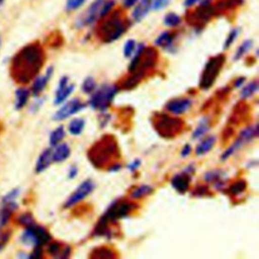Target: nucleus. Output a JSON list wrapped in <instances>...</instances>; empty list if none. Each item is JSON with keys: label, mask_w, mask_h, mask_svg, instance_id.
<instances>
[{"label": "nucleus", "mask_w": 259, "mask_h": 259, "mask_svg": "<svg viewBox=\"0 0 259 259\" xmlns=\"http://www.w3.org/2000/svg\"><path fill=\"white\" fill-rule=\"evenodd\" d=\"M44 60V51L37 42L23 47L11 60L12 78L18 83L29 82L41 69Z\"/></svg>", "instance_id": "f257e3e1"}, {"label": "nucleus", "mask_w": 259, "mask_h": 259, "mask_svg": "<svg viewBox=\"0 0 259 259\" xmlns=\"http://www.w3.org/2000/svg\"><path fill=\"white\" fill-rule=\"evenodd\" d=\"M126 27L125 22L116 13L104 20L99 26L98 34L103 42H112L124 33Z\"/></svg>", "instance_id": "f03ea898"}, {"label": "nucleus", "mask_w": 259, "mask_h": 259, "mask_svg": "<svg viewBox=\"0 0 259 259\" xmlns=\"http://www.w3.org/2000/svg\"><path fill=\"white\" fill-rule=\"evenodd\" d=\"M224 63H225L224 55L214 56L207 61V63L204 66V69L202 71L200 81H199V87L201 89L206 90L212 86L217 77L220 74L221 69L223 68Z\"/></svg>", "instance_id": "7ed1b4c3"}, {"label": "nucleus", "mask_w": 259, "mask_h": 259, "mask_svg": "<svg viewBox=\"0 0 259 259\" xmlns=\"http://www.w3.org/2000/svg\"><path fill=\"white\" fill-rule=\"evenodd\" d=\"M117 90L118 89L115 85L103 84L98 89L93 91L94 93L89 99V105L94 109L104 110L110 105Z\"/></svg>", "instance_id": "20e7f679"}, {"label": "nucleus", "mask_w": 259, "mask_h": 259, "mask_svg": "<svg viewBox=\"0 0 259 259\" xmlns=\"http://www.w3.org/2000/svg\"><path fill=\"white\" fill-rule=\"evenodd\" d=\"M25 231L21 235V242L26 246L40 247L51 240L50 234L41 227L33 224L25 227Z\"/></svg>", "instance_id": "39448f33"}, {"label": "nucleus", "mask_w": 259, "mask_h": 259, "mask_svg": "<svg viewBox=\"0 0 259 259\" xmlns=\"http://www.w3.org/2000/svg\"><path fill=\"white\" fill-rule=\"evenodd\" d=\"M95 184L93 183V181L91 179H87L85 181H83L78 188L69 196V198L66 200L64 206L65 207H71L73 205H75L76 203H78L79 201L83 200L86 196H88L94 189Z\"/></svg>", "instance_id": "423d86ee"}, {"label": "nucleus", "mask_w": 259, "mask_h": 259, "mask_svg": "<svg viewBox=\"0 0 259 259\" xmlns=\"http://www.w3.org/2000/svg\"><path fill=\"white\" fill-rule=\"evenodd\" d=\"M133 204L127 201H114L111 205L107 208L104 219L107 221H115L121 218H124L128 214L131 209L133 208Z\"/></svg>", "instance_id": "0eeeda50"}, {"label": "nucleus", "mask_w": 259, "mask_h": 259, "mask_svg": "<svg viewBox=\"0 0 259 259\" xmlns=\"http://www.w3.org/2000/svg\"><path fill=\"white\" fill-rule=\"evenodd\" d=\"M157 121V130L164 137H172L181 127L180 119L172 118L168 115H162Z\"/></svg>", "instance_id": "6e6552de"}, {"label": "nucleus", "mask_w": 259, "mask_h": 259, "mask_svg": "<svg viewBox=\"0 0 259 259\" xmlns=\"http://www.w3.org/2000/svg\"><path fill=\"white\" fill-rule=\"evenodd\" d=\"M214 12V9L212 8V6L210 5L209 2H207V0L203 1V3H201V5L191 14V16L189 18H192L193 24H204L206 21L209 20V18L211 17L212 13Z\"/></svg>", "instance_id": "1a4fd4ad"}, {"label": "nucleus", "mask_w": 259, "mask_h": 259, "mask_svg": "<svg viewBox=\"0 0 259 259\" xmlns=\"http://www.w3.org/2000/svg\"><path fill=\"white\" fill-rule=\"evenodd\" d=\"M82 108H84V104L81 103L78 99H73L69 102H67L65 105H63L54 115V119L56 120H62L65 119L67 117H69L70 115L78 112L79 110H81Z\"/></svg>", "instance_id": "9d476101"}, {"label": "nucleus", "mask_w": 259, "mask_h": 259, "mask_svg": "<svg viewBox=\"0 0 259 259\" xmlns=\"http://www.w3.org/2000/svg\"><path fill=\"white\" fill-rule=\"evenodd\" d=\"M105 0H94L88 7L83 18L80 20V25H90L99 18L100 9Z\"/></svg>", "instance_id": "9b49d317"}, {"label": "nucleus", "mask_w": 259, "mask_h": 259, "mask_svg": "<svg viewBox=\"0 0 259 259\" xmlns=\"http://www.w3.org/2000/svg\"><path fill=\"white\" fill-rule=\"evenodd\" d=\"M191 106V100L189 98H177L171 100L167 104V110L173 114H182L187 111Z\"/></svg>", "instance_id": "f8f14e48"}, {"label": "nucleus", "mask_w": 259, "mask_h": 259, "mask_svg": "<svg viewBox=\"0 0 259 259\" xmlns=\"http://www.w3.org/2000/svg\"><path fill=\"white\" fill-rule=\"evenodd\" d=\"M74 90V85H68V78L63 77L60 82L59 86L56 91V97H55V104H60L62 103Z\"/></svg>", "instance_id": "ddd939ff"}, {"label": "nucleus", "mask_w": 259, "mask_h": 259, "mask_svg": "<svg viewBox=\"0 0 259 259\" xmlns=\"http://www.w3.org/2000/svg\"><path fill=\"white\" fill-rule=\"evenodd\" d=\"M153 0H139L133 11V19L136 22L141 21L152 8Z\"/></svg>", "instance_id": "4468645a"}, {"label": "nucleus", "mask_w": 259, "mask_h": 259, "mask_svg": "<svg viewBox=\"0 0 259 259\" xmlns=\"http://www.w3.org/2000/svg\"><path fill=\"white\" fill-rule=\"evenodd\" d=\"M52 74H53V68L50 67V68H48V70L44 76H38L34 79L32 85H31V93L34 96H37L45 89Z\"/></svg>", "instance_id": "2eb2a0df"}, {"label": "nucleus", "mask_w": 259, "mask_h": 259, "mask_svg": "<svg viewBox=\"0 0 259 259\" xmlns=\"http://www.w3.org/2000/svg\"><path fill=\"white\" fill-rule=\"evenodd\" d=\"M171 184L172 186L180 193L185 192L190 184V177H189V173L187 172H183L180 173L176 176H174L171 179Z\"/></svg>", "instance_id": "dca6fc26"}, {"label": "nucleus", "mask_w": 259, "mask_h": 259, "mask_svg": "<svg viewBox=\"0 0 259 259\" xmlns=\"http://www.w3.org/2000/svg\"><path fill=\"white\" fill-rule=\"evenodd\" d=\"M53 162L52 160V150L51 149H46L45 151L41 152V154L39 155L37 161H36V165H35V172L36 173H40L42 171H45Z\"/></svg>", "instance_id": "f3484780"}, {"label": "nucleus", "mask_w": 259, "mask_h": 259, "mask_svg": "<svg viewBox=\"0 0 259 259\" xmlns=\"http://www.w3.org/2000/svg\"><path fill=\"white\" fill-rule=\"evenodd\" d=\"M70 156V148L67 144H57L54 151H52L53 162H62Z\"/></svg>", "instance_id": "a211bd4d"}, {"label": "nucleus", "mask_w": 259, "mask_h": 259, "mask_svg": "<svg viewBox=\"0 0 259 259\" xmlns=\"http://www.w3.org/2000/svg\"><path fill=\"white\" fill-rule=\"evenodd\" d=\"M29 91L26 88H18L15 92V108L21 109L27 103Z\"/></svg>", "instance_id": "6ab92c4d"}, {"label": "nucleus", "mask_w": 259, "mask_h": 259, "mask_svg": "<svg viewBox=\"0 0 259 259\" xmlns=\"http://www.w3.org/2000/svg\"><path fill=\"white\" fill-rule=\"evenodd\" d=\"M214 142H215V138L213 136H210V137H207L205 138L203 141H201L198 146L196 147V154L198 156H201V155H204L206 152H208L212 146L214 145Z\"/></svg>", "instance_id": "aec40b11"}, {"label": "nucleus", "mask_w": 259, "mask_h": 259, "mask_svg": "<svg viewBox=\"0 0 259 259\" xmlns=\"http://www.w3.org/2000/svg\"><path fill=\"white\" fill-rule=\"evenodd\" d=\"M174 33L172 32H169V31H164L162 32L155 40V44L159 47H162V48H168L172 45L173 40H174Z\"/></svg>", "instance_id": "412c9836"}, {"label": "nucleus", "mask_w": 259, "mask_h": 259, "mask_svg": "<svg viewBox=\"0 0 259 259\" xmlns=\"http://www.w3.org/2000/svg\"><path fill=\"white\" fill-rule=\"evenodd\" d=\"M84 125H85V121L83 118L81 117L74 118L69 123V132L74 136L80 135L84 128Z\"/></svg>", "instance_id": "4be33fe9"}, {"label": "nucleus", "mask_w": 259, "mask_h": 259, "mask_svg": "<svg viewBox=\"0 0 259 259\" xmlns=\"http://www.w3.org/2000/svg\"><path fill=\"white\" fill-rule=\"evenodd\" d=\"M257 125H250L241 132L239 138L244 143H248L257 136Z\"/></svg>", "instance_id": "5701e85b"}, {"label": "nucleus", "mask_w": 259, "mask_h": 259, "mask_svg": "<svg viewBox=\"0 0 259 259\" xmlns=\"http://www.w3.org/2000/svg\"><path fill=\"white\" fill-rule=\"evenodd\" d=\"M65 137V130L63 125L58 126L54 132H52L50 136V144L51 146H56L59 144Z\"/></svg>", "instance_id": "b1692460"}, {"label": "nucleus", "mask_w": 259, "mask_h": 259, "mask_svg": "<svg viewBox=\"0 0 259 259\" xmlns=\"http://www.w3.org/2000/svg\"><path fill=\"white\" fill-rule=\"evenodd\" d=\"M252 46H253V42H252V40H250V39H246L245 41H243V42L240 45V47L237 49L236 54H235V56H234V60L237 61V60L241 59L246 53L249 52V50L252 48Z\"/></svg>", "instance_id": "393cba45"}, {"label": "nucleus", "mask_w": 259, "mask_h": 259, "mask_svg": "<svg viewBox=\"0 0 259 259\" xmlns=\"http://www.w3.org/2000/svg\"><path fill=\"white\" fill-rule=\"evenodd\" d=\"M208 127H209V124H208V120L203 118L199 124L196 126V128L194 130L193 134H192V138L193 139H199L201 138L202 136H204V134L208 131Z\"/></svg>", "instance_id": "a878e982"}, {"label": "nucleus", "mask_w": 259, "mask_h": 259, "mask_svg": "<svg viewBox=\"0 0 259 259\" xmlns=\"http://www.w3.org/2000/svg\"><path fill=\"white\" fill-rule=\"evenodd\" d=\"M153 191V188L150 185H140L135 190L132 192V197L133 198H142L148 194H150Z\"/></svg>", "instance_id": "bb28decb"}, {"label": "nucleus", "mask_w": 259, "mask_h": 259, "mask_svg": "<svg viewBox=\"0 0 259 259\" xmlns=\"http://www.w3.org/2000/svg\"><path fill=\"white\" fill-rule=\"evenodd\" d=\"M257 90H258V82L257 81H252L249 84H247L241 90V97L242 98H248V97L252 96Z\"/></svg>", "instance_id": "cd10ccee"}, {"label": "nucleus", "mask_w": 259, "mask_h": 259, "mask_svg": "<svg viewBox=\"0 0 259 259\" xmlns=\"http://www.w3.org/2000/svg\"><path fill=\"white\" fill-rule=\"evenodd\" d=\"M181 21V18L179 15H177L174 12H169L165 15L164 17V23L167 26H171V27H175L177 26Z\"/></svg>", "instance_id": "c85d7f7f"}, {"label": "nucleus", "mask_w": 259, "mask_h": 259, "mask_svg": "<svg viewBox=\"0 0 259 259\" xmlns=\"http://www.w3.org/2000/svg\"><path fill=\"white\" fill-rule=\"evenodd\" d=\"M12 211H13V209L11 207L2 205V208L0 209V229L8 223Z\"/></svg>", "instance_id": "c756f323"}, {"label": "nucleus", "mask_w": 259, "mask_h": 259, "mask_svg": "<svg viewBox=\"0 0 259 259\" xmlns=\"http://www.w3.org/2000/svg\"><path fill=\"white\" fill-rule=\"evenodd\" d=\"M96 89L95 80L92 77H87L82 84V90L85 93H92Z\"/></svg>", "instance_id": "7c9ffc66"}, {"label": "nucleus", "mask_w": 259, "mask_h": 259, "mask_svg": "<svg viewBox=\"0 0 259 259\" xmlns=\"http://www.w3.org/2000/svg\"><path fill=\"white\" fill-rule=\"evenodd\" d=\"M239 31H240L239 28H233V29L230 31L228 37L226 38V41H225V45H224V49H229V48L232 46V44H233V42L235 41V39L238 37Z\"/></svg>", "instance_id": "2f4dec72"}, {"label": "nucleus", "mask_w": 259, "mask_h": 259, "mask_svg": "<svg viewBox=\"0 0 259 259\" xmlns=\"http://www.w3.org/2000/svg\"><path fill=\"white\" fill-rule=\"evenodd\" d=\"M135 49H136V41L134 39H128L125 45H124V48H123V54H124V57L125 58H130L134 52H135Z\"/></svg>", "instance_id": "473e14b6"}, {"label": "nucleus", "mask_w": 259, "mask_h": 259, "mask_svg": "<svg viewBox=\"0 0 259 259\" xmlns=\"http://www.w3.org/2000/svg\"><path fill=\"white\" fill-rule=\"evenodd\" d=\"M114 5V1L113 0H105L104 3L102 4V7L100 9V14H99V18H103L104 16H106L108 14V12L111 10V8Z\"/></svg>", "instance_id": "72a5a7b5"}, {"label": "nucleus", "mask_w": 259, "mask_h": 259, "mask_svg": "<svg viewBox=\"0 0 259 259\" xmlns=\"http://www.w3.org/2000/svg\"><path fill=\"white\" fill-rule=\"evenodd\" d=\"M84 2H85V0H67L66 1V10L68 12L74 11V10L78 9L80 6H82Z\"/></svg>", "instance_id": "f704fd0d"}, {"label": "nucleus", "mask_w": 259, "mask_h": 259, "mask_svg": "<svg viewBox=\"0 0 259 259\" xmlns=\"http://www.w3.org/2000/svg\"><path fill=\"white\" fill-rule=\"evenodd\" d=\"M245 188H246V183L244 181H237L231 186L230 190L233 194H238V193H241Z\"/></svg>", "instance_id": "c9c22d12"}, {"label": "nucleus", "mask_w": 259, "mask_h": 259, "mask_svg": "<svg viewBox=\"0 0 259 259\" xmlns=\"http://www.w3.org/2000/svg\"><path fill=\"white\" fill-rule=\"evenodd\" d=\"M18 222H19V224H21L22 226L27 227V226L33 224V219H32V217H31L30 213H27V212H26V213H22L21 215H19Z\"/></svg>", "instance_id": "e433bc0d"}, {"label": "nucleus", "mask_w": 259, "mask_h": 259, "mask_svg": "<svg viewBox=\"0 0 259 259\" xmlns=\"http://www.w3.org/2000/svg\"><path fill=\"white\" fill-rule=\"evenodd\" d=\"M169 2H170V0H153L151 9H153L155 11H159V10L165 8L169 4Z\"/></svg>", "instance_id": "4c0bfd02"}, {"label": "nucleus", "mask_w": 259, "mask_h": 259, "mask_svg": "<svg viewBox=\"0 0 259 259\" xmlns=\"http://www.w3.org/2000/svg\"><path fill=\"white\" fill-rule=\"evenodd\" d=\"M10 238V232H2L0 233V251L6 246L7 242Z\"/></svg>", "instance_id": "58836bf2"}, {"label": "nucleus", "mask_w": 259, "mask_h": 259, "mask_svg": "<svg viewBox=\"0 0 259 259\" xmlns=\"http://www.w3.org/2000/svg\"><path fill=\"white\" fill-rule=\"evenodd\" d=\"M49 252L54 255V256H57L59 252H61V245L59 243H52L50 246H49Z\"/></svg>", "instance_id": "ea45409f"}, {"label": "nucleus", "mask_w": 259, "mask_h": 259, "mask_svg": "<svg viewBox=\"0 0 259 259\" xmlns=\"http://www.w3.org/2000/svg\"><path fill=\"white\" fill-rule=\"evenodd\" d=\"M140 164H141L140 160H135V161H133L132 163L128 164L127 168H128V170H131V171H136V170L138 169V167L140 166Z\"/></svg>", "instance_id": "a19ab883"}, {"label": "nucleus", "mask_w": 259, "mask_h": 259, "mask_svg": "<svg viewBox=\"0 0 259 259\" xmlns=\"http://www.w3.org/2000/svg\"><path fill=\"white\" fill-rule=\"evenodd\" d=\"M190 151H191V147H190L189 145H185L184 148H183L182 151H181V156H182V157L188 156L189 153H190Z\"/></svg>", "instance_id": "79ce46f5"}, {"label": "nucleus", "mask_w": 259, "mask_h": 259, "mask_svg": "<svg viewBox=\"0 0 259 259\" xmlns=\"http://www.w3.org/2000/svg\"><path fill=\"white\" fill-rule=\"evenodd\" d=\"M138 1L139 0H123V5H124V7L130 8V7L134 6V5H136Z\"/></svg>", "instance_id": "37998d69"}, {"label": "nucleus", "mask_w": 259, "mask_h": 259, "mask_svg": "<svg viewBox=\"0 0 259 259\" xmlns=\"http://www.w3.org/2000/svg\"><path fill=\"white\" fill-rule=\"evenodd\" d=\"M76 175H77V167H76V166H72V167L70 168V171H69V178L72 179V178H74Z\"/></svg>", "instance_id": "c03bdc74"}, {"label": "nucleus", "mask_w": 259, "mask_h": 259, "mask_svg": "<svg viewBox=\"0 0 259 259\" xmlns=\"http://www.w3.org/2000/svg\"><path fill=\"white\" fill-rule=\"evenodd\" d=\"M199 0H184V6L186 7H189V6H192L194 5L196 2H198Z\"/></svg>", "instance_id": "a18cd8bd"}, {"label": "nucleus", "mask_w": 259, "mask_h": 259, "mask_svg": "<svg viewBox=\"0 0 259 259\" xmlns=\"http://www.w3.org/2000/svg\"><path fill=\"white\" fill-rule=\"evenodd\" d=\"M244 80H245V78H243V77H241V78L237 79V80L235 81V86H236V87H239L240 85H242V84H243Z\"/></svg>", "instance_id": "49530a36"}, {"label": "nucleus", "mask_w": 259, "mask_h": 259, "mask_svg": "<svg viewBox=\"0 0 259 259\" xmlns=\"http://www.w3.org/2000/svg\"><path fill=\"white\" fill-rule=\"evenodd\" d=\"M4 2H5V0H0V7L4 4Z\"/></svg>", "instance_id": "de8ad7c7"}, {"label": "nucleus", "mask_w": 259, "mask_h": 259, "mask_svg": "<svg viewBox=\"0 0 259 259\" xmlns=\"http://www.w3.org/2000/svg\"><path fill=\"white\" fill-rule=\"evenodd\" d=\"M0 46H1V37H0Z\"/></svg>", "instance_id": "09e8293b"}]
</instances>
